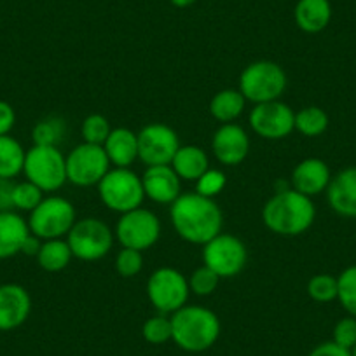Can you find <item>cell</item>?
I'll list each match as a JSON object with an SVG mask.
<instances>
[{
  "mask_svg": "<svg viewBox=\"0 0 356 356\" xmlns=\"http://www.w3.org/2000/svg\"><path fill=\"white\" fill-rule=\"evenodd\" d=\"M111 170L105 149L93 143H81L67 156V180L77 187H93Z\"/></svg>",
  "mask_w": 356,
  "mask_h": 356,
  "instance_id": "30bf717a",
  "label": "cell"
},
{
  "mask_svg": "<svg viewBox=\"0 0 356 356\" xmlns=\"http://www.w3.org/2000/svg\"><path fill=\"white\" fill-rule=\"evenodd\" d=\"M170 218L177 234L193 245H207L220 234L222 210L215 200L197 193H182L170 204Z\"/></svg>",
  "mask_w": 356,
  "mask_h": 356,
  "instance_id": "6da1fadb",
  "label": "cell"
},
{
  "mask_svg": "<svg viewBox=\"0 0 356 356\" xmlns=\"http://www.w3.org/2000/svg\"><path fill=\"white\" fill-rule=\"evenodd\" d=\"M245 107L246 98L243 97L239 89H222L211 98L210 114L215 121L229 124V122H234L245 112Z\"/></svg>",
  "mask_w": 356,
  "mask_h": 356,
  "instance_id": "cb8c5ba5",
  "label": "cell"
},
{
  "mask_svg": "<svg viewBox=\"0 0 356 356\" xmlns=\"http://www.w3.org/2000/svg\"><path fill=\"white\" fill-rule=\"evenodd\" d=\"M16 124V112L11 104L0 100V136H6L11 133Z\"/></svg>",
  "mask_w": 356,
  "mask_h": 356,
  "instance_id": "74e56055",
  "label": "cell"
},
{
  "mask_svg": "<svg viewBox=\"0 0 356 356\" xmlns=\"http://www.w3.org/2000/svg\"><path fill=\"white\" fill-rule=\"evenodd\" d=\"M115 238L122 248H133L138 252L152 248L161 236V222L154 211L147 208L122 213L115 225Z\"/></svg>",
  "mask_w": 356,
  "mask_h": 356,
  "instance_id": "8fae6325",
  "label": "cell"
},
{
  "mask_svg": "<svg viewBox=\"0 0 356 356\" xmlns=\"http://www.w3.org/2000/svg\"><path fill=\"white\" fill-rule=\"evenodd\" d=\"M337 278L332 275H316L307 282V293L314 302L327 304L337 299Z\"/></svg>",
  "mask_w": 356,
  "mask_h": 356,
  "instance_id": "d6a6232c",
  "label": "cell"
},
{
  "mask_svg": "<svg viewBox=\"0 0 356 356\" xmlns=\"http://www.w3.org/2000/svg\"><path fill=\"white\" fill-rule=\"evenodd\" d=\"M40 246H42V239L37 238L35 234H32V232H30V234L25 238V241H23L22 252L19 253H23V255H29V257H37L39 255Z\"/></svg>",
  "mask_w": 356,
  "mask_h": 356,
  "instance_id": "60d3db41",
  "label": "cell"
},
{
  "mask_svg": "<svg viewBox=\"0 0 356 356\" xmlns=\"http://www.w3.org/2000/svg\"><path fill=\"white\" fill-rule=\"evenodd\" d=\"M32 299L25 286L18 283L0 285V332L22 327L30 316Z\"/></svg>",
  "mask_w": 356,
  "mask_h": 356,
  "instance_id": "2e32d148",
  "label": "cell"
},
{
  "mask_svg": "<svg viewBox=\"0 0 356 356\" xmlns=\"http://www.w3.org/2000/svg\"><path fill=\"white\" fill-rule=\"evenodd\" d=\"M327 201L332 210L346 218H356V166H349L332 177Z\"/></svg>",
  "mask_w": 356,
  "mask_h": 356,
  "instance_id": "d6986e66",
  "label": "cell"
},
{
  "mask_svg": "<svg viewBox=\"0 0 356 356\" xmlns=\"http://www.w3.org/2000/svg\"><path fill=\"white\" fill-rule=\"evenodd\" d=\"M105 154L114 168H131L138 159V135L128 128H114L104 143Z\"/></svg>",
  "mask_w": 356,
  "mask_h": 356,
  "instance_id": "44dd1931",
  "label": "cell"
},
{
  "mask_svg": "<svg viewBox=\"0 0 356 356\" xmlns=\"http://www.w3.org/2000/svg\"><path fill=\"white\" fill-rule=\"evenodd\" d=\"M292 189L307 197L318 196L328 189L332 180L330 168L318 157H307L300 161L292 171Z\"/></svg>",
  "mask_w": 356,
  "mask_h": 356,
  "instance_id": "ac0fdd59",
  "label": "cell"
},
{
  "mask_svg": "<svg viewBox=\"0 0 356 356\" xmlns=\"http://www.w3.org/2000/svg\"><path fill=\"white\" fill-rule=\"evenodd\" d=\"M250 128L264 140H283L296 129V112L280 100L259 104L250 112Z\"/></svg>",
  "mask_w": 356,
  "mask_h": 356,
  "instance_id": "4fadbf2b",
  "label": "cell"
},
{
  "mask_svg": "<svg viewBox=\"0 0 356 356\" xmlns=\"http://www.w3.org/2000/svg\"><path fill=\"white\" fill-rule=\"evenodd\" d=\"M142 335L149 344H164V342L173 339V327H171V316L166 314H157L149 318L142 327Z\"/></svg>",
  "mask_w": 356,
  "mask_h": 356,
  "instance_id": "1f68e13d",
  "label": "cell"
},
{
  "mask_svg": "<svg viewBox=\"0 0 356 356\" xmlns=\"http://www.w3.org/2000/svg\"><path fill=\"white\" fill-rule=\"evenodd\" d=\"M285 89L286 74L275 61H253L239 75V91L253 105L280 100Z\"/></svg>",
  "mask_w": 356,
  "mask_h": 356,
  "instance_id": "277c9868",
  "label": "cell"
},
{
  "mask_svg": "<svg viewBox=\"0 0 356 356\" xmlns=\"http://www.w3.org/2000/svg\"><path fill=\"white\" fill-rule=\"evenodd\" d=\"M112 131V126L108 119L102 114H91L82 121V138L86 143H93V145H102L107 142L108 135Z\"/></svg>",
  "mask_w": 356,
  "mask_h": 356,
  "instance_id": "4dcf8cb0",
  "label": "cell"
},
{
  "mask_svg": "<svg viewBox=\"0 0 356 356\" xmlns=\"http://www.w3.org/2000/svg\"><path fill=\"white\" fill-rule=\"evenodd\" d=\"M143 267L142 252L133 248H122L115 257V271L122 278H133Z\"/></svg>",
  "mask_w": 356,
  "mask_h": 356,
  "instance_id": "d590c367",
  "label": "cell"
},
{
  "mask_svg": "<svg viewBox=\"0 0 356 356\" xmlns=\"http://www.w3.org/2000/svg\"><path fill=\"white\" fill-rule=\"evenodd\" d=\"M211 150L224 166H238L248 157L250 138L239 124H222L211 138Z\"/></svg>",
  "mask_w": 356,
  "mask_h": 356,
  "instance_id": "9a60e30c",
  "label": "cell"
},
{
  "mask_svg": "<svg viewBox=\"0 0 356 356\" xmlns=\"http://www.w3.org/2000/svg\"><path fill=\"white\" fill-rule=\"evenodd\" d=\"M220 276L217 275L215 271H211L208 266H201L197 267L196 271L191 275L189 278V289L191 293L197 297H208L217 290L218 283H220Z\"/></svg>",
  "mask_w": 356,
  "mask_h": 356,
  "instance_id": "836d02e7",
  "label": "cell"
},
{
  "mask_svg": "<svg viewBox=\"0 0 356 356\" xmlns=\"http://www.w3.org/2000/svg\"><path fill=\"white\" fill-rule=\"evenodd\" d=\"M328 128V114L320 107H304L296 112V131L307 138H316L323 135Z\"/></svg>",
  "mask_w": 356,
  "mask_h": 356,
  "instance_id": "83f0119b",
  "label": "cell"
},
{
  "mask_svg": "<svg viewBox=\"0 0 356 356\" xmlns=\"http://www.w3.org/2000/svg\"><path fill=\"white\" fill-rule=\"evenodd\" d=\"M147 296L161 314H173L187 304L191 296L189 280L173 267H161L147 282Z\"/></svg>",
  "mask_w": 356,
  "mask_h": 356,
  "instance_id": "9c48e42d",
  "label": "cell"
},
{
  "mask_svg": "<svg viewBox=\"0 0 356 356\" xmlns=\"http://www.w3.org/2000/svg\"><path fill=\"white\" fill-rule=\"evenodd\" d=\"M178 149V135L170 126L154 122L138 133V159L147 168L171 164Z\"/></svg>",
  "mask_w": 356,
  "mask_h": 356,
  "instance_id": "5bb4252c",
  "label": "cell"
},
{
  "mask_svg": "<svg viewBox=\"0 0 356 356\" xmlns=\"http://www.w3.org/2000/svg\"><path fill=\"white\" fill-rule=\"evenodd\" d=\"M171 168L180 177V180L196 182L204 171L210 170V159L201 147L180 145L171 161Z\"/></svg>",
  "mask_w": 356,
  "mask_h": 356,
  "instance_id": "603a6c76",
  "label": "cell"
},
{
  "mask_svg": "<svg viewBox=\"0 0 356 356\" xmlns=\"http://www.w3.org/2000/svg\"><path fill=\"white\" fill-rule=\"evenodd\" d=\"M334 342L341 348H346L351 351L353 346L356 344V318L348 316L342 318L335 323L334 327Z\"/></svg>",
  "mask_w": 356,
  "mask_h": 356,
  "instance_id": "8d00e7d4",
  "label": "cell"
},
{
  "mask_svg": "<svg viewBox=\"0 0 356 356\" xmlns=\"http://www.w3.org/2000/svg\"><path fill=\"white\" fill-rule=\"evenodd\" d=\"M248 252L245 243L232 234H217L203 245V264L220 278H234L245 269Z\"/></svg>",
  "mask_w": 356,
  "mask_h": 356,
  "instance_id": "7c38bea8",
  "label": "cell"
},
{
  "mask_svg": "<svg viewBox=\"0 0 356 356\" xmlns=\"http://www.w3.org/2000/svg\"><path fill=\"white\" fill-rule=\"evenodd\" d=\"M15 180L0 178V211L15 210L13 208V191H15Z\"/></svg>",
  "mask_w": 356,
  "mask_h": 356,
  "instance_id": "f35d334b",
  "label": "cell"
},
{
  "mask_svg": "<svg viewBox=\"0 0 356 356\" xmlns=\"http://www.w3.org/2000/svg\"><path fill=\"white\" fill-rule=\"evenodd\" d=\"M145 197L157 204H171L182 194V180L171 164L149 166L142 177Z\"/></svg>",
  "mask_w": 356,
  "mask_h": 356,
  "instance_id": "e0dca14e",
  "label": "cell"
},
{
  "mask_svg": "<svg viewBox=\"0 0 356 356\" xmlns=\"http://www.w3.org/2000/svg\"><path fill=\"white\" fill-rule=\"evenodd\" d=\"M293 18L302 32H323L332 19L330 0H299L296 4Z\"/></svg>",
  "mask_w": 356,
  "mask_h": 356,
  "instance_id": "7402d4cb",
  "label": "cell"
},
{
  "mask_svg": "<svg viewBox=\"0 0 356 356\" xmlns=\"http://www.w3.org/2000/svg\"><path fill=\"white\" fill-rule=\"evenodd\" d=\"M65 135H67V124H65V119L58 115L40 119L32 129L33 145L58 147L63 142Z\"/></svg>",
  "mask_w": 356,
  "mask_h": 356,
  "instance_id": "4316f807",
  "label": "cell"
},
{
  "mask_svg": "<svg viewBox=\"0 0 356 356\" xmlns=\"http://www.w3.org/2000/svg\"><path fill=\"white\" fill-rule=\"evenodd\" d=\"M29 229L32 234L40 238L42 241L47 239H61L70 232L75 218V208L68 200L61 196L44 197L42 203L30 211Z\"/></svg>",
  "mask_w": 356,
  "mask_h": 356,
  "instance_id": "ba28073f",
  "label": "cell"
},
{
  "mask_svg": "<svg viewBox=\"0 0 356 356\" xmlns=\"http://www.w3.org/2000/svg\"><path fill=\"white\" fill-rule=\"evenodd\" d=\"M44 200V193L35 186V184L29 182H18L15 184V191H13V208L18 211H33Z\"/></svg>",
  "mask_w": 356,
  "mask_h": 356,
  "instance_id": "f546056e",
  "label": "cell"
},
{
  "mask_svg": "<svg viewBox=\"0 0 356 356\" xmlns=\"http://www.w3.org/2000/svg\"><path fill=\"white\" fill-rule=\"evenodd\" d=\"M72 250L67 239H47L42 241V246L37 255V262L47 273H60L70 264Z\"/></svg>",
  "mask_w": 356,
  "mask_h": 356,
  "instance_id": "484cf974",
  "label": "cell"
},
{
  "mask_svg": "<svg viewBox=\"0 0 356 356\" xmlns=\"http://www.w3.org/2000/svg\"><path fill=\"white\" fill-rule=\"evenodd\" d=\"M314 217L313 200L293 189L278 191L262 208L264 225L283 238L304 234L313 225Z\"/></svg>",
  "mask_w": 356,
  "mask_h": 356,
  "instance_id": "7a4b0ae2",
  "label": "cell"
},
{
  "mask_svg": "<svg viewBox=\"0 0 356 356\" xmlns=\"http://www.w3.org/2000/svg\"><path fill=\"white\" fill-rule=\"evenodd\" d=\"M309 356H351V351L346 348H341V346L335 344L334 341H330L316 346V348L309 353Z\"/></svg>",
  "mask_w": 356,
  "mask_h": 356,
  "instance_id": "ab89813d",
  "label": "cell"
},
{
  "mask_svg": "<svg viewBox=\"0 0 356 356\" xmlns=\"http://www.w3.org/2000/svg\"><path fill=\"white\" fill-rule=\"evenodd\" d=\"M115 234L104 220L95 217L81 218L67 234V243L75 259L84 262L100 260L111 252Z\"/></svg>",
  "mask_w": 356,
  "mask_h": 356,
  "instance_id": "52a82bcc",
  "label": "cell"
},
{
  "mask_svg": "<svg viewBox=\"0 0 356 356\" xmlns=\"http://www.w3.org/2000/svg\"><path fill=\"white\" fill-rule=\"evenodd\" d=\"M351 356H356V344L353 346V349H351Z\"/></svg>",
  "mask_w": 356,
  "mask_h": 356,
  "instance_id": "7bdbcfd3",
  "label": "cell"
},
{
  "mask_svg": "<svg viewBox=\"0 0 356 356\" xmlns=\"http://www.w3.org/2000/svg\"><path fill=\"white\" fill-rule=\"evenodd\" d=\"M26 150L22 143L13 136H0V178L15 180L19 173H23L25 166Z\"/></svg>",
  "mask_w": 356,
  "mask_h": 356,
  "instance_id": "d4e9b609",
  "label": "cell"
},
{
  "mask_svg": "<svg viewBox=\"0 0 356 356\" xmlns=\"http://www.w3.org/2000/svg\"><path fill=\"white\" fill-rule=\"evenodd\" d=\"M29 234V222L22 215L15 210L0 211V260L18 255Z\"/></svg>",
  "mask_w": 356,
  "mask_h": 356,
  "instance_id": "ffe728a7",
  "label": "cell"
},
{
  "mask_svg": "<svg viewBox=\"0 0 356 356\" xmlns=\"http://www.w3.org/2000/svg\"><path fill=\"white\" fill-rule=\"evenodd\" d=\"M97 187L102 203L115 213L136 210L145 200L142 177L131 168H112Z\"/></svg>",
  "mask_w": 356,
  "mask_h": 356,
  "instance_id": "5b68a950",
  "label": "cell"
},
{
  "mask_svg": "<svg viewBox=\"0 0 356 356\" xmlns=\"http://www.w3.org/2000/svg\"><path fill=\"white\" fill-rule=\"evenodd\" d=\"M171 6H175V8L178 9H186V8H191L193 4H196L197 0H170Z\"/></svg>",
  "mask_w": 356,
  "mask_h": 356,
  "instance_id": "b9f144b4",
  "label": "cell"
},
{
  "mask_svg": "<svg viewBox=\"0 0 356 356\" xmlns=\"http://www.w3.org/2000/svg\"><path fill=\"white\" fill-rule=\"evenodd\" d=\"M173 339L184 351L203 353L220 337V320L211 309L203 306H184L171 314Z\"/></svg>",
  "mask_w": 356,
  "mask_h": 356,
  "instance_id": "3957f363",
  "label": "cell"
},
{
  "mask_svg": "<svg viewBox=\"0 0 356 356\" xmlns=\"http://www.w3.org/2000/svg\"><path fill=\"white\" fill-rule=\"evenodd\" d=\"M225 184H227V178H225L224 171L211 170L210 168L196 180V193L204 197H210V200H215V196H218L225 189Z\"/></svg>",
  "mask_w": 356,
  "mask_h": 356,
  "instance_id": "e575fe53",
  "label": "cell"
},
{
  "mask_svg": "<svg viewBox=\"0 0 356 356\" xmlns=\"http://www.w3.org/2000/svg\"><path fill=\"white\" fill-rule=\"evenodd\" d=\"M23 173L26 180L35 184L42 193H54L68 182L67 157L58 147L33 145L26 150Z\"/></svg>",
  "mask_w": 356,
  "mask_h": 356,
  "instance_id": "8992f818",
  "label": "cell"
},
{
  "mask_svg": "<svg viewBox=\"0 0 356 356\" xmlns=\"http://www.w3.org/2000/svg\"><path fill=\"white\" fill-rule=\"evenodd\" d=\"M337 299L348 311L349 316L356 318V266L348 267L337 278Z\"/></svg>",
  "mask_w": 356,
  "mask_h": 356,
  "instance_id": "f1b7e54d",
  "label": "cell"
}]
</instances>
